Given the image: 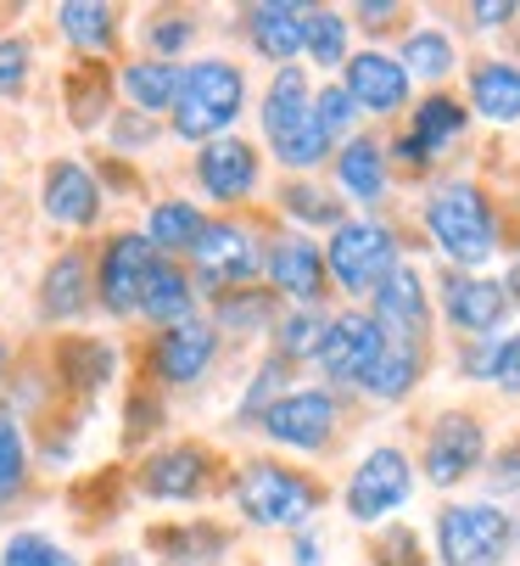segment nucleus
I'll use <instances>...</instances> for the list:
<instances>
[{
	"label": "nucleus",
	"mask_w": 520,
	"mask_h": 566,
	"mask_svg": "<svg viewBox=\"0 0 520 566\" xmlns=\"http://www.w3.org/2000/svg\"><path fill=\"white\" fill-rule=\"evenodd\" d=\"M330 505V482L314 465L280 460L269 449H241L230 454L224 476V511L235 533H264V538H291L303 527H319Z\"/></svg>",
	"instance_id": "nucleus-1"
},
{
	"label": "nucleus",
	"mask_w": 520,
	"mask_h": 566,
	"mask_svg": "<svg viewBox=\"0 0 520 566\" xmlns=\"http://www.w3.org/2000/svg\"><path fill=\"white\" fill-rule=\"evenodd\" d=\"M420 235L437 253L443 270L492 275V264L509 253L503 241V208L476 175H437L420 191Z\"/></svg>",
	"instance_id": "nucleus-2"
},
{
	"label": "nucleus",
	"mask_w": 520,
	"mask_h": 566,
	"mask_svg": "<svg viewBox=\"0 0 520 566\" xmlns=\"http://www.w3.org/2000/svg\"><path fill=\"white\" fill-rule=\"evenodd\" d=\"M129 505L162 511V516H197L224 500L230 476V449L202 432H173L157 449L129 460Z\"/></svg>",
	"instance_id": "nucleus-3"
},
{
	"label": "nucleus",
	"mask_w": 520,
	"mask_h": 566,
	"mask_svg": "<svg viewBox=\"0 0 520 566\" xmlns=\"http://www.w3.org/2000/svg\"><path fill=\"white\" fill-rule=\"evenodd\" d=\"M252 67L235 56V51H202L180 67V96H173L162 129H168V146L180 151H197L219 135H241L252 124Z\"/></svg>",
	"instance_id": "nucleus-4"
},
{
	"label": "nucleus",
	"mask_w": 520,
	"mask_h": 566,
	"mask_svg": "<svg viewBox=\"0 0 520 566\" xmlns=\"http://www.w3.org/2000/svg\"><path fill=\"white\" fill-rule=\"evenodd\" d=\"M230 348L219 343L213 319L197 314V319H180V326H162V332H140L129 343V376L157 387L173 410L191 398H202L224 370H230Z\"/></svg>",
	"instance_id": "nucleus-5"
},
{
	"label": "nucleus",
	"mask_w": 520,
	"mask_h": 566,
	"mask_svg": "<svg viewBox=\"0 0 520 566\" xmlns=\"http://www.w3.org/2000/svg\"><path fill=\"white\" fill-rule=\"evenodd\" d=\"M34 219L56 241H96L107 224H118L91 151H51L34 169Z\"/></svg>",
	"instance_id": "nucleus-6"
},
{
	"label": "nucleus",
	"mask_w": 520,
	"mask_h": 566,
	"mask_svg": "<svg viewBox=\"0 0 520 566\" xmlns=\"http://www.w3.org/2000/svg\"><path fill=\"white\" fill-rule=\"evenodd\" d=\"M180 191H191L208 213H257L269 197V157L252 129L219 135L180 157Z\"/></svg>",
	"instance_id": "nucleus-7"
},
{
	"label": "nucleus",
	"mask_w": 520,
	"mask_h": 566,
	"mask_svg": "<svg viewBox=\"0 0 520 566\" xmlns=\"http://www.w3.org/2000/svg\"><path fill=\"white\" fill-rule=\"evenodd\" d=\"M325 275H330V297L364 308L375 297V286L408 259L403 230L386 213H347L325 241Z\"/></svg>",
	"instance_id": "nucleus-8"
},
{
	"label": "nucleus",
	"mask_w": 520,
	"mask_h": 566,
	"mask_svg": "<svg viewBox=\"0 0 520 566\" xmlns=\"http://www.w3.org/2000/svg\"><path fill=\"white\" fill-rule=\"evenodd\" d=\"M157 264H162V259L151 253V241L135 230V219H118V224H107V230L91 241L96 326H107V332H135Z\"/></svg>",
	"instance_id": "nucleus-9"
},
{
	"label": "nucleus",
	"mask_w": 520,
	"mask_h": 566,
	"mask_svg": "<svg viewBox=\"0 0 520 566\" xmlns=\"http://www.w3.org/2000/svg\"><path fill=\"white\" fill-rule=\"evenodd\" d=\"M40 354L51 365V381H56L62 403H78V410H102V403L118 398L124 381H129V343L107 326L45 337Z\"/></svg>",
	"instance_id": "nucleus-10"
},
{
	"label": "nucleus",
	"mask_w": 520,
	"mask_h": 566,
	"mask_svg": "<svg viewBox=\"0 0 520 566\" xmlns=\"http://www.w3.org/2000/svg\"><path fill=\"white\" fill-rule=\"evenodd\" d=\"M341 432H347V398L330 392L325 381H297L275 398V410L257 421V449L297 460V465H314L341 443Z\"/></svg>",
	"instance_id": "nucleus-11"
},
{
	"label": "nucleus",
	"mask_w": 520,
	"mask_h": 566,
	"mask_svg": "<svg viewBox=\"0 0 520 566\" xmlns=\"http://www.w3.org/2000/svg\"><path fill=\"white\" fill-rule=\"evenodd\" d=\"M264 241H269V219L264 213H213L202 241L185 259L202 303L224 297V292L264 286Z\"/></svg>",
	"instance_id": "nucleus-12"
},
{
	"label": "nucleus",
	"mask_w": 520,
	"mask_h": 566,
	"mask_svg": "<svg viewBox=\"0 0 520 566\" xmlns=\"http://www.w3.org/2000/svg\"><path fill=\"white\" fill-rule=\"evenodd\" d=\"M29 326L45 337L91 332L96 326V275H91V241H56L40 259L29 286Z\"/></svg>",
	"instance_id": "nucleus-13"
},
{
	"label": "nucleus",
	"mask_w": 520,
	"mask_h": 566,
	"mask_svg": "<svg viewBox=\"0 0 520 566\" xmlns=\"http://www.w3.org/2000/svg\"><path fill=\"white\" fill-rule=\"evenodd\" d=\"M414 489H420L414 454H408L403 443L381 438V443L359 449V460L347 465L336 500H341V516H347V522L375 533V527H386V522H397V516L408 511Z\"/></svg>",
	"instance_id": "nucleus-14"
},
{
	"label": "nucleus",
	"mask_w": 520,
	"mask_h": 566,
	"mask_svg": "<svg viewBox=\"0 0 520 566\" xmlns=\"http://www.w3.org/2000/svg\"><path fill=\"white\" fill-rule=\"evenodd\" d=\"M514 549V505L492 500H443L431 516V560L437 566H509Z\"/></svg>",
	"instance_id": "nucleus-15"
},
{
	"label": "nucleus",
	"mask_w": 520,
	"mask_h": 566,
	"mask_svg": "<svg viewBox=\"0 0 520 566\" xmlns=\"http://www.w3.org/2000/svg\"><path fill=\"white\" fill-rule=\"evenodd\" d=\"M465 140H470V107L459 102V91H420L414 107L403 113V129L386 135L392 175L437 180V169L448 164V151H459Z\"/></svg>",
	"instance_id": "nucleus-16"
},
{
	"label": "nucleus",
	"mask_w": 520,
	"mask_h": 566,
	"mask_svg": "<svg viewBox=\"0 0 520 566\" xmlns=\"http://www.w3.org/2000/svg\"><path fill=\"white\" fill-rule=\"evenodd\" d=\"M487 454H492L487 416L470 410V403H448V410H437V416L425 421L414 471H420V482H431L437 494H454V489H465V482L481 476Z\"/></svg>",
	"instance_id": "nucleus-17"
},
{
	"label": "nucleus",
	"mask_w": 520,
	"mask_h": 566,
	"mask_svg": "<svg viewBox=\"0 0 520 566\" xmlns=\"http://www.w3.org/2000/svg\"><path fill=\"white\" fill-rule=\"evenodd\" d=\"M135 549L146 555V566H235L241 533L230 527V516H151L135 538Z\"/></svg>",
	"instance_id": "nucleus-18"
},
{
	"label": "nucleus",
	"mask_w": 520,
	"mask_h": 566,
	"mask_svg": "<svg viewBox=\"0 0 520 566\" xmlns=\"http://www.w3.org/2000/svg\"><path fill=\"white\" fill-rule=\"evenodd\" d=\"M45 40L62 62H118L129 51V7L118 0H51Z\"/></svg>",
	"instance_id": "nucleus-19"
},
{
	"label": "nucleus",
	"mask_w": 520,
	"mask_h": 566,
	"mask_svg": "<svg viewBox=\"0 0 520 566\" xmlns=\"http://www.w3.org/2000/svg\"><path fill=\"white\" fill-rule=\"evenodd\" d=\"M381 348H386V332L370 319V308L336 303L330 326H325V343H319V359H314V376L341 398H359V387L370 381Z\"/></svg>",
	"instance_id": "nucleus-20"
},
{
	"label": "nucleus",
	"mask_w": 520,
	"mask_h": 566,
	"mask_svg": "<svg viewBox=\"0 0 520 566\" xmlns=\"http://www.w3.org/2000/svg\"><path fill=\"white\" fill-rule=\"evenodd\" d=\"M431 303H437V326L454 332V343H481L509 332V297L498 275H465V270H437L431 275Z\"/></svg>",
	"instance_id": "nucleus-21"
},
{
	"label": "nucleus",
	"mask_w": 520,
	"mask_h": 566,
	"mask_svg": "<svg viewBox=\"0 0 520 566\" xmlns=\"http://www.w3.org/2000/svg\"><path fill=\"white\" fill-rule=\"evenodd\" d=\"M264 286L280 297V308H336L319 235H303V230H286V224H269Z\"/></svg>",
	"instance_id": "nucleus-22"
},
{
	"label": "nucleus",
	"mask_w": 520,
	"mask_h": 566,
	"mask_svg": "<svg viewBox=\"0 0 520 566\" xmlns=\"http://www.w3.org/2000/svg\"><path fill=\"white\" fill-rule=\"evenodd\" d=\"M303 18L308 7L303 0H246V7L230 12V34H235V56L252 67H291L303 62Z\"/></svg>",
	"instance_id": "nucleus-23"
},
{
	"label": "nucleus",
	"mask_w": 520,
	"mask_h": 566,
	"mask_svg": "<svg viewBox=\"0 0 520 566\" xmlns=\"http://www.w3.org/2000/svg\"><path fill=\"white\" fill-rule=\"evenodd\" d=\"M336 85L353 96L364 124H397L414 107V78L403 73V62L386 45H353L347 67L336 73Z\"/></svg>",
	"instance_id": "nucleus-24"
},
{
	"label": "nucleus",
	"mask_w": 520,
	"mask_h": 566,
	"mask_svg": "<svg viewBox=\"0 0 520 566\" xmlns=\"http://www.w3.org/2000/svg\"><path fill=\"white\" fill-rule=\"evenodd\" d=\"M325 175H330V191L347 202V213H381L392 202V186H397L392 157H386V135H375V129H359L353 140H341L330 151Z\"/></svg>",
	"instance_id": "nucleus-25"
},
{
	"label": "nucleus",
	"mask_w": 520,
	"mask_h": 566,
	"mask_svg": "<svg viewBox=\"0 0 520 566\" xmlns=\"http://www.w3.org/2000/svg\"><path fill=\"white\" fill-rule=\"evenodd\" d=\"M56 113L62 129L84 146H96L118 113V78L113 62H62L56 67Z\"/></svg>",
	"instance_id": "nucleus-26"
},
{
	"label": "nucleus",
	"mask_w": 520,
	"mask_h": 566,
	"mask_svg": "<svg viewBox=\"0 0 520 566\" xmlns=\"http://www.w3.org/2000/svg\"><path fill=\"white\" fill-rule=\"evenodd\" d=\"M208 12L191 7V0H157V7H140L129 12V51L140 56H157V62H191L208 51Z\"/></svg>",
	"instance_id": "nucleus-27"
},
{
	"label": "nucleus",
	"mask_w": 520,
	"mask_h": 566,
	"mask_svg": "<svg viewBox=\"0 0 520 566\" xmlns=\"http://www.w3.org/2000/svg\"><path fill=\"white\" fill-rule=\"evenodd\" d=\"M370 308V319L392 337V343H431L437 337V303H431V275L414 264V259H403L381 286H375V297L364 303Z\"/></svg>",
	"instance_id": "nucleus-28"
},
{
	"label": "nucleus",
	"mask_w": 520,
	"mask_h": 566,
	"mask_svg": "<svg viewBox=\"0 0 520 566\" xmlns=\"http://www.w3.org/2000/svg\"><path fill=\"white\" fill-rule=\"evenodd\" d=\"M208 219H213V213H208L191 191H180V186H157V191L135 208V230L151 241V253L168 259V264H185V259H191V248L202 241Z\"/></svg>",
	"instance_id": "nucleus-29"
},
{
	"label": "nucleus",
	"mask_w": 520,
	"mask_h": 566,
	"mask_svg": "<svg viewBox=\"0 0 520 566\" xmlns=\"http://www.w3.org/2000/svg\"><path fill=\"white\" fill-rule=\"evenodd\" d=\"M202 314L213 319V332H219V343L230 348V359H252V354H264V343H269V332H275L280 297H275L269 286H246V292L208 297Z\"/></svg>",
	"instance_id": "nucleus-30"
},
{
	"label": "nucleus",
	"mask_w": 520,
	"mask_h": 566,
	"mask_svg": "<svg viewBox=\"0 0 520 566\" xmlns=\"http://www.w3.org/2000/svg\"><path fill=\"white\" fill-rule=\"evenodd\" d=\"M91 427H96V410H78V403H56L45 421L29 427L40 482H73V476H84V454H91Z\"/></svg>",
	"instance_id": "nucleus-31"
},
{
	"label": "nucleus",
	"mask_w": 520,
	"mask_h": 566,
	"mask_svg": "<svg viewBox=\"0 0 520 566\" xmlns=\"http://www.w3.org/2000/svg\"><path fill=\"white\" fill-rule=\"evenodd\" d=\"M470 124L520 129V56H476L465 62V96Z\"/></svg>",
	"instance_id": "nucleus-32"
},
{
	"label": "nucleus",
	"mask_w": 520,
	"mask_h": 566,
	"mask_svg": "<svg viewBox=\"0 0 520 566\" xmlns=\"http://www.w3.org/2000/svg\"><path fill=\"white\" fill-rule=\"evenodd\" d=\"M286 387H297V370H291V365H280L275 354H252V359L241 365V376L230 381L224 427H230L235 438H257V421L275 410V398H280Z\"/></svg>",
	"instance_id": "nucleus-33"
},
{
	"label": "nucleus",
	"mask_w": 520,
	"mask_h": 566,
	"mask_svg": "<svg viewBox=\"0 0 520 566\" xmlns=\"http://www.w3.org/2000/svg\"><path fill=\"white\" fill-rule=\"evenodd\" d=\"M40 494H45V482H40V465H34V438L18 416L0 410V527L23 522Z\"/></svg>",
	"instance_id": "nucleus-34"
},
{
	"label": "nucleus",
	"mask_w": 520,
	"mask_h": 566,
	"mask_svg": "<svg viewBox=\"0 0 520 566\" xmlns=\"http://www.w3.org/2000/svg\"><path fill=\"white\" fill-rule=\"evenodd\" d=\"M397 62H403V73L414 78L420 91H448L454 78H459V67H465V56H459V40H454V29L448 23H408L403 34H397V51H392Z\"/></svg>",
	"instance_id": "nucleus-35"
},
{
	"label": "nucleus",
	"mask_w": 520,
	"mask_h": 566,
	"mask_svg": "<svg viewBox=\"0 0 520 566\" xmlns=\"http://www.w3.org/2000/svg\"><path fill=\"white\" fill-rule=\"evenodd\" d=\"M341 219H347V202L330 191L325 175H314V180H275L269 186V224H286V230H303V235L325 241Z\"/></svg>",
	"instance_id": "nucleus-36"
},
{
	"label": "nucleus",
	"mask_w": 520,
	"mask_h": 566,
	"mask_svg": "<svg viewBox=\"0 0 520 566\" xmlns=\"http://www.w3.org/2000/svg\"><path fill=\"white\" fill-rule=\"evenodd\" d=\"M113 78H118V107L146 118H168L173 96H180V62H157L140 51H124L113 62Z\"/></svg>",
	"instance_id": "nucleus-37"
},
{
	"label": "nucleus",
	"mask_w": 520,
	"mask_h": 566,
	"mask_svg": "<svg viewBox=\"0 0 520 566\" xmlns=\"http://www.w3.org/2000/svg\"><path fill=\"white\" fill-rule=\"evenodd\" d=\"M454 370L470 387H492L498 398H520V326L481 337V343H454Z\"/></svg>",
	"instance_id": "nucleus-38"
},
{
	"label": "nucleus",
	"mask_w": 520,
	"mask_h": 566,
	"mask_svg": "<svg viewBox=\"0 0 520 566\" xmlns=\"http://www.w3.org/2000/svg\"><path fill=\"white\" fill-rule=\"evenodd\" d=\"M431 376V343H392L381 348L370 381L359 387L364 403H375V410H397V403H408L420 392V381Z\"/></svg>",
	"instance_id": "nucleus-39"
},
{
	"label": "nucleus",
	"mask_w": 520,
	"mask_h": 566,
	"mask_svg": "<svg viewBox=\"0 0 520 566\" xmlns=\"http://www.w3.org/2000/svg\"><path fill=\"white\" fill-rule=\"evenodd\" d=\"M162 438H173V403L157 387H146V381L129 376L124 392H118V449L135 460V454L157 449Z\"/></svg>",
	"instance_id": "nucleus-40"
},
{
	"label": "nucleus",
	"mask_w": 520,
	"mask_h": 566,
	"mask_svg": "<svg viewBox=\"0 0 520 566\" xmlns=\"http://www.w3.org/2000/svg\"><path fill=\"white\" fill-rule=\"evenodd\" d=\"M40 78H45V34L29 23H7L0 29V107L34 102Z\"/></svg>",
	"instance_id": "nucleus-41"
},
{
	"label": "nucleus",
	"mask_w": 520,
	"mask_h": 566,
	"mask_svg": "<svg viewBox=\"0 0 520 566\" xmlns=\"http://www.w3.org/2000/svg\"><path fill=\"white\" fill-rule=\"evenodd\" d=\"M208 303H202V292H197V281H191V270L185 264H157V275H151V292H146V303H140V319H135V332H162V326H180V319H197Z\"/></svg>",
	"instance_id": "nucleus-42"
},
{
	"label": "nucleus",
	"mask_w": 520,
	"mask_h": 566,
	"mask_svg": "<svg viewBox=\"0 0 520 566\" xmlns=\"http://www.w3.org/2000/svg\"><path fill=\"white\" fill-rule=\"evenodd\" d=\"M353 56V18L347 7H308L303 18V67L314 78H336Z\"/></svg>",
	"instance_id": "nucleus-43"
},
{
	"label": "nucleus",
	"mask_w": 520,
	"mask_h": 566,
	"mask_svg": "<svg viewBox=\"0 0 520 566\" xmlns=\"http://www.w3.org/2000/svg\"><path fill=\"white\" fill-rule=\"evenodd\" d=\"M0 566H91V555L45 522H12L0 527Z\"/></svg>",
	"instance_id": "nucleus-44"
},
{
	"label": "nucleus",
	"mask_w": 520,
	"mask_h": 566,
	"mask_svg": "<svg viewBox=\"0 0 520 566\" xmlns=\"http://www.w3.org/2000/svg\"><path fill=\"white\" fill-rule=\"evenodd\" d=\"M56 403H62V392L51 381V365H45L40 343H29L23 359H18V370H12V381H7V392H0V410L18 416L23 427H34V421H45L56 410Z\"/></svg>",
	"instance_id": "nucleus-45"
},
{
	"label": "nucleus",
	"mask_w": 520,
	"mask_h": 566,
	"mask_svg": "<svg viewBox=\"0 0 520 566\" xmlns=\"http://www.w3.org/2000/svg\"><path fill=\"white\" fill-rule=\"evenodd\" d=\"M325 326H330V308H280L264 354H275L280 365H291V370L303 376V370H314V359H319Z\"/></svg>",
	"instance_id": "nucleus-46"
},
{
	"label": "nucleus",
	"mask_w": 520,
	"mask_h": 566,
	"mask_svg": "<svg viewBox=\"0 0 520 566\" xmlns=\"http://www.w3.org/2000/svg\"><path fill=\"white\" fill-rule=\"evenodd\" d=\"M96 151L151 169V164H157V151H168V129H162V118H146V113L118 107V113H113V124H107V135L96 140Z\"/></svg>",
	"instance_id": "nucleus-47"
},
{
	"label": "nucleus",
	"mask_w": 520,
	"mask_h": 566,
	"mask_svg": "<svg viewBox=\"0 0 520 566\" xmlns=\"http://www.w3.org/2000/svg\"><path fill=\"white\" fill-rule=\"evenodd\" d=\"M314 118H319V129L341 146V140H353L359 129H370L364 118H359V107H353V96H347L336 78H319L314 85Z\"/></svg>",
	"instance_id": "nucleus-48"
},
{
	"label": "nucleus",
	"mask_w": 520,
	"mask_h": 566,
	"mask_svg": "<svg viewBox=\"0 0 520 566\" xmlns=\"http://www.w3.org/2000/svg\"><path fill=\"white\" fill-rule=\"evenodd\" d=\"M96 157V175H102V186H107V197H113V208H140L151 191H157V180L140 169V164H124V157H107V151H91Z\"/></svg>",
	"instance_id": "nucleus-49"
},
{
	"label": "nucleus",
	"mask_w": 520,
	"mask_h": 566,
	"mask_svg": "<svg viewBox=\"0 0 520 566\" xmlns=\"http://www.w3.org/2000/svg\"><path fill=\"white\" fill-rule=\"evenodd\" d=\"M481 500H492V505H514L520 500V432L487 454V465H481Z\"/></svg>",
	"instance_id": "nucleus-50"
},
{
	"label": "nucleus",
	"mask_w": 520,
	"mask_h": 566,
	"mask_svg": "<svg viewBox=\"0 0 520 566\" xmlns=\"http://www.w3.org/2000/svg\"><path fill=\"white\" fill-rule=\"evenodd\" d=\"M370 560H375V566H425L431 549H425V538H420L408 522H386V527H375V538H370Z\"/></svg>",
	"instance_id": "nucleus-51"
},
{
	"label": "nucleus",
	"mask_w": 520,
	"mask_h": 566,
	"mask_svg": "<svg viewBox=\"0 0 520 566\" xmlns=\"http://www.w3.org/2000/svg\"><path fill=\"white\" fill-rule=\"evenodd\" d=\"M347 18H353V34H370V40L408 29V7H397V0H359V7H347Z\"/></svg>",
	"instance_id": "nucleus-52"
},
{
	"label": "nucleus",
	"mask_w": 520,
	"mask_h": 566,
	"mask_svg": "<svg viewBox=\"0 0 520 566\" xmlns=\"http://www.w3.org/2000/svg\"><path fill=\"white\" fill-rule=\"evenodd\" d=\"M465 23H470V34H503V29L520 23V7L514 0H470Z\"/></svg>",
	"instance_id": "nucleus-53"
},
{
	"label": "nucleus",
	"mask_w": 520,
	"mask_h": 566,
	"mask_svg": "<svg viewBox=\"0 0 520 566\" xmlns=\"http://www.w3.org/2000/svg\"><path fill=\"white\" fill-rule=\"evenodd\" d=\"M325 555H330V544L319 527H303L286 538V566H325Z\"/></svg>",
	"instance_id": "nucleus-54"
},
{
	"label": "nucleus",
	"mask_w": 520,
	"mask_h": 566,
	"mask_svg": "<svg viewBox=\"0 0 520 566\" xmlns=\"http://www.w3.org/2000/svg\"><path fill=\"white\" fill-rule=\"evenodd\" d=\"M23 337L18 332H7V326H0V392H7V381H12V370H18V359H23Z\"/></svg>",
	"instance_id": "nucleus-55"
},
{
	"label": "nucleus",
	"mask_w": 520,
	"mask_h": 566,
	"mask_svg": "<svg viewBox=\"0 0 520 566\" xmlns=\"http://www.w3.org/2000/svg\"><path fill=\"white\" fill-rule=\"evenodd\" d=\"M498 286H503V297H509V308L520 314V241L503 253V275H498Z\"/></svg>",
	"instance_id": "nucleus-56"
},
{
	"label": "nucleus",
	"mask_w": 520,
	"mask_h": 566,
	"mask_svg": "<svg viewBox=\"0 0 520 566\" xmlns=\"http://www.w3.org/2000/svg\"><path fill=\"white\" fill-rule=\"evenodd\" d=\"M91 566H146V555L135 544H107V549L91 555Z\"/></svg>",
	"instance_id": "nucleus-57"
},
{
	"label": "nucleus",
	"mask_w": 520,
	"mask_h": 566,
	"mask_svg": "<svg viewBox=\"0 0 520 566\" xmlns=\"http://www.w3.org/2000/svg\"><path fill=\"white\" fill-rule=\"evenodd\" d=\"M7 186H12V157H7V146H0V202H7Z\"/></svg>",
	"instance_id": "nucleus-58"
}]
</instances>
